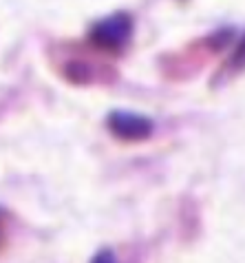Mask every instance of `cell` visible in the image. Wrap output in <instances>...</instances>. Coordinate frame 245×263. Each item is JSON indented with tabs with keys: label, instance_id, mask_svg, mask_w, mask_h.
Masks as SVG:
<instances>
[{
	"label": "cell",
	"instance_id": "obj_1",
	"mask_svg": "<svg viewBox=\"0 0 245 263\" xmlns=\"http://www.w3.org/2000/svg\"><path fill=\"white\" fill-rule=\"evenodd\" d=\"M133 35V20L128 13L117 11L111 16L102 18L99 23H95L89 31V40L102 51L109 53H119L121 49L128 45Z\"/></svg>",
	"mask_w": 245,
	"mask_h": 263
},
{
	"label": "cell",
	"instance_id": "obj_2",
	"mask_svg": "<svg viewBox=\"0 0 245 263\" xmlns=\"http://www.w3.org/2000/svg\"><path fill=\"white\" fill-rule=\"evenodd\" d=\"M109 128L115 133V137L124 142H141L153 133V122L139 113L113 111L109 115Z\"/></svg>",
	"mask_w": 245,
	"mask_h": 263
},
{
	"label": "cell",
	"instance_id": "obj_3",
	"mask_svg": "<svg viewBox=\"0 0 245 263\" xmlns=\"http://www.w3.org/2000/svg\"><path fill=\"white\" fill-rule=\"evenodd\" d=\"M232 64H234V67H243V64H245V35H243V40L239 42V47H236V51H234Z\"/></svg>",
	"mask_w": 245,
	"mask_h": 263
},
{
	"label": "cell",
	"instance_id": "obj_4",
	"mask_svg": "<svg viewBox=\"0 0 245 263\" xmlns=\"http://www.w3.org/2000/svg\"><path fill=\"white\" fill-rule=\"evenodd\" d=\"M91 263H117V261H115V257H113L111 250H102V252H97L95 257H93Z\"/></svg>",
	"mask_w": 245,
	"mask_h": 263
},
{
	"label": "cell",
	"instance_id": "obj_5",
	"mask_svg": "<svg viewBox=\"0 0 245 263\" xmlns=\"http://www.w3.org/2000/svg\"><path fill=\"white\" fill-rule=\"evenodd\" d=\"M7 241V213L0 208V248L5 246Z\"/></svg>",
	"mask_w": 245,
	"mask_h": 263
}]
</instances>
